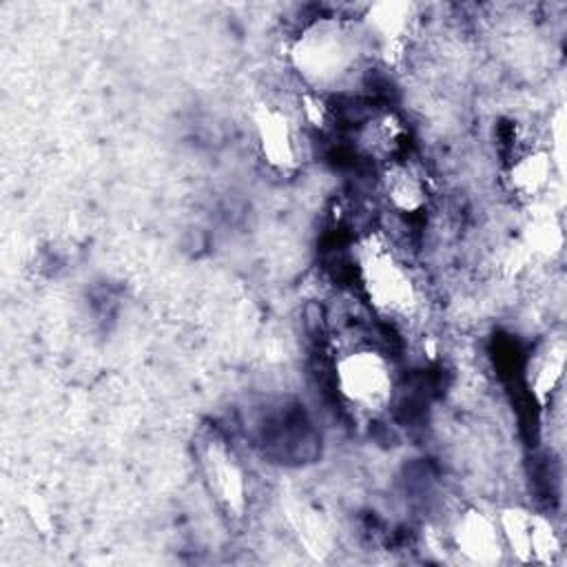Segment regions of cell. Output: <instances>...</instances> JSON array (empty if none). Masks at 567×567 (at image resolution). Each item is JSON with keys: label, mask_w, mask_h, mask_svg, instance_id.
I'll return each instance as SVG.
<instances>
[{"label": "cell", "mask_w": 567, "mask_h": 567, "mask_svg": "<svg viewBox=\"0 0 567 567\" xmlns=\"http://www.w3.org/2000/svg\"><path fill=\"white\" fill-rule=\"evenodd\" d=\"M551 173L554 157L549 146L536 140H520L512 144L505 166V182L512 195L523 202H534L543 197L549 188Z\"/></svg>", "instance_id": "obj_10"}, {"label": "cell", "mask_w": 567, "mask_h": 567, "mask_svg": "<svg viewBox=\"0 0 567 567\" xmlns=\"http://www.w3.org/2000/svg\"><path fill=\"white\" fill-rule=\"evenodd\" d=\"M450 540L458 554L478 565L501 563L505 549L498 518L478 507H463L450 525Z\"/></svg>", "instance_id": "obj_9"}, {"label": "cell", "mask_w": 567, "mask_h": 567, "mask_svg": "<svg viewBox=\"0 0 567 567\" xmlns=\"http://www.w3.org/2000/svg\"><path fill=\"white\" fill-rule=\"evenodd\" d=\"M286 60L301 91L328 97L365 95L377 62L359 13L339 9L303 18L290 33Z\"/></svg>", "instance_id": "obj_1"}, {"label": "cell", "mask_w": 567, "mask_h": 567, "mask_svg": "<svg viewBox=\"0 0 567 567\" xmlns=\"http://www.w3.org/2000/svg\"><path fill=\"white\" fill-rule=\"evenodd\" d=\"M328 370L334 401L354 419H379L394 408L399 374L392 352L361 321L337 330Z\"/></svg>", "instance_id": "obj_3"}, {"label": "cell", "mask_w": 567, "mask_h": 567, "mask_svg": "<svg viewBox=\"0 0 567 567\" xmlns=\"http://www.w3.org/2000/svg\"><path fill=\"white\" fill-rule=\"evenodd\" d=\"M348 270L357 297L377 321L399 328L423 315L425 284L405 248L383 230L370 228L352 241Z\"/></svg>", "instance_id": "obj_2"}, {"label": "cell", "mask_w": 567, "mask_h": 567, "mask_svg": "<svg viewBox=\"0 0 567 567\" xmlns=\"http://www.w3.org/2000/svg\"><path fill=\"white\" fill-rule=\"evenodd\" d=\"M377 190L385 210L401 219L423 217L434 202V182L414 153L377 168Z\"/></svg>", "instance_id": "obj_6"}, {"label": "cell", "mask_w": 567, "mask_h": 567, "mask_svg": "<svg viewBox=\"0 0 567 567\" xmlns=\"http://www.w3.org/2000/svg\"><path fill=\"white\" fill-rule=\"evenodd\" d=\"M197 465L221 512L241 518L250 503V474L233 443L215 430L204 434L197 443Z\"/></svg>", "instance_id": "obj_5"}, {"label": "cell", "mask_w": 567, "mask_h": 567, "mask_svg": "<svg viewBox=\"0 0 567 567\" xmlns=\"http://www.w3.org/2000/svg\"><path fill=\"white\" fill-rule=\"evenodd\" d=\"M498 525L505 549L523 563H549L560 549L558 536L543 514L509 507L498 516Z\"/></svg>", "instance_id": "obj_8"}, {"label": "cell", "mask_w": 567, "mask_h": 567, "mask_svg": "<svg viewBox=\"0 0 567 567\" xmlns=\"http://www.w3.org/2000/svg\"><path fill=\"white\" fill-rule=\"evenodd\" d=\"M359 18L374 58L385 62L403 60V55L412 49L421 27L419 7L412 2L368 4Z\"/></svg>", "instance_id": "obj_7"}, {"label": "cell", "mask_w": 567, "mask_h": 567, "mask_svg": "<svg viewBox=\"0 0 567 567\" xmlns=\"http://www.w3.org/2000/svg\"><path fill=\"white\" fill-rule=\"evenodd\" d=\"M252 126L257 151L270 171L290 175L301 168L308 142L297 102L295 106H288L279 100H266L257 104Z\"/></svg>", "instance_id": "obj_4"}, {"label": "cell", "mask_w": 567, "mask_h": 567, "mask_svg": "<svg viewBox=\"0 0 567 567\" xmlns=\"http://www.w3.org/2000/svg\"><path fill=\"white\" fill-rule=\"evenodd\" d=\"M563 365H565V346L560 339L547 341L529 354V361L525 368L527 390L540 408L551 403L554 394L558 392V385L563 379Z\"/></svg>", "instance_id": "obj_11"}]
</instances>
